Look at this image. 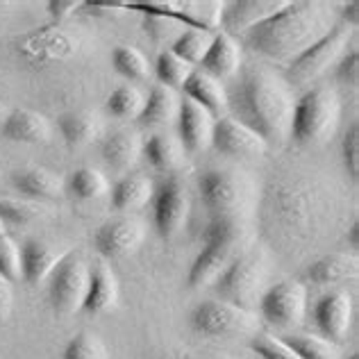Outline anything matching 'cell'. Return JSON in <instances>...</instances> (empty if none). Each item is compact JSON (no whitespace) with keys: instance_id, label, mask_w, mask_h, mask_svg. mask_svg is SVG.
I'll use <instances>...</instances> for the list:
<instances>
[{"instance_id":"6da1fadb","label":"cell","mask_w":359,"mask_h":359,"mask_svg":"<svg viewBox=\"0 0 359 359\" xmlns=\"http://www.w3.org/2000/svg\"><path fill=\"white\" fill-rule=\"evenodd\" d=\"M228 100L234 121L252 130L266 146L285 144L291 137L296 96L280 71L262 64L241 71Z\"/></svg>"},{"instance_id":"7a4b0ae2","label":"cell","mask_w":359,"mask_h":359,"mask_svg":"<svg viewBox=\"0 0 359 359\" xmlns=\"http://www.w3.org/2000/svg\"><path fill=\"white\" fill-rule=\"evenodd\" d=\"M337 25L332 5L316 0H298L280 9L269 21L243 36V43L264 60L276 64H289Z\"/></svg>"},{"instance_id":"3957f363","label":"cell","mask_w":359,"mask_h":359,"mask_svg":"<svg viewBox=\"0 0 359 359\" xmlns=\"http://www.w3.org/2000/svg\"><path fill=\"white\" fill-rule=\"evenodd\" d=\"M264 225L282 239H307L325 219V203L318 189L296 177L273 182L264 196Z\"/></svg>"},{"instance_id":"277c9868","label":"cell","mask_w":359,"mask_h":359,"mask_svg":"<svg viewBox=\"0 0 359 359\" xmlns=\"http://www.w3.org/2000/svg\"><path fill=\"white\" fill-rule=\"evenodd\" d=\"M341 121V98L334 87H314L296 100L291 139L300 146L325 144Z\"/></svg>"},{"instance_id":"5b68a950","label":"cell","mask_w":359,"mask_h":359,"mask_svg":"<svg viewBox=\"0 0 359 359\" xmlns=\"http://www.w3.org/2000/svg\"><path fill=\"white\" fill-rule=\"evenodd\" d=\"M198 191L205 207L214 216H239L245 219L255 205L252 180L232 168H210L198 177Z\"/></svg>"},{"instance_id":"8992f818","label":"cell","mask_w":359,"mask_h":359,"mask_svg":"<svg viewBox=\"0 0 359 359\" xmlns=\"http://www.w3.org/2000/svg\"><path fill=\"white\" fill-rule=\"evenodd\" d=\"M269 280V262L262 250L245 248L237 259H234L223 276L214 282V291L223 302H230L234 307L250 309L255 302H259L266 289Z\"/></svg>"},{"instance_id":"52a82bcc","label":"cell","mask_w":359,"mask_h":359,"mask_svg":"<svg viewBox=\"0 0 359 359\" xmlns=\"http://www.w3.org/2000/svg\"><path fill=\"white\" fill-rule=\"evenodd\" d=\"M353 34H355V27L346 23H337L323 39H318L311 48L298 55L294 62H289L285 66V71H282V78L289 82L291 89L314 84L318 78H323L334 64L341 62Z\"/></svg>"},{"instance_id":"ba28073f","label":"cell","mask_w":359,"mask_h":359,"mask_svg":"<svg viewBox=\"0 0 359 359\" xmlns=\"http://www.w3.org/2000/svg\"><path fill=\"white\" fill-rule=\"evenodd\" d=\"M189 323L203 337H239L255 332L257 316L250 309L234 307L230 302L205 300L194 307Z\"/></svg>"},{"instance_id":"9c48e42d","label":"cell","mask_w":359,"mask_h":359,"mask_svg":"<svg viewBox=\"0 0 359 359\" xmlns=\"http://www.w3.org/2000/svg\"><path fill=\"white\" fill-rule=\"evenodd\" d=\"M89 287V264L80 255L66 252L64 259L57 264V269L50 276L48 298L53 309L60 316H71L80 311L84 305Z\"/></svg>"},{"instance_id":"30bf717a","label":"cell","mask_w":359,"mask_h":359,"mask_svg":"<svg viewBox=\"0 0 359 359\" xmlns=\"http://www.w3.org/2000/svg\"><path fill=\"white\" fill-rule=\"evenodd\" d=\"M259 314L276 327L300 325L307 314V287L298 280H282L259 298Z\"/></svg>"},{"instance_id":"8fae6325","label":"cell","mask_w":359,"mask_h":359,"mask_svg":"<svg viewBox=\"0 0 359 359\" xmlns=\"http://www.w3.org/2000/svg\"><path fill=\"white\" fill-rule=\"evenodd\" d=\"M189 212H191V198L187 184L177 175L164 180L153 196V223L159 237H177L189 221Z\"/></svg>"},{"instance_id":"7c38bea8","label":"cell","mask_w":359,"mask_h":359,"mask_svg":"<svg viewBox=\"0 0 359 359\" xmlns=\"http://www.w3.org/2000/svg\"><path fill=\"white\" fill-rule=\"evenodd\" d=\"M144 239H146V225L139 219L121 216V219H111L100 225L96 230V237H93V245H96V250L102 257L121 259L137 252Z\"/></svg>"},{"instance_id":"4fadbf2b","label":"cell","mask_w":359,"mask_h":359,"mask_svg":"<svg viewBox=\"0 0 359 359\" xmlns=\"http://www.w3.org/2000/svg\"><path fill=\"white\" fill-rule=\"evenodd\" d=\"M248 243H223V241H207L203 250L198 252L191 269H189L187 285L191 289H203L214 285L223 276V271L239 257Z\"/></svg>"},{"instance_id":"5bb4252c","label":"cell","mask_w":359,"mask_h":359,"mask_svg":"<svg viewBox=\"0 0 359 359\" xmlns=\"http://www.w3.org/2000/svg\"><path fill=\"white\" fill-rule=\"evenodd\" d=\"M289 0H237V3H225L221 16V32L230 36H245L252 27L269 21L280 9H285Z\"/></svg>"},{"instance_id":"9a60e30c","label":"cell","mask_w":359,"mask_h":359,"mask_svg":"<svg viewBox=\"0 0 359 359\" xmlns=\"http://www.w3.org/2000/svg\"><path fill=\"white\" fill-rule=\"evenodd\" d=\"M212 146L225 157H259L266 153V144L255 135L252 130L241 126L239 121L230 116H223L214 121V132H212Z\"/></svg>"},{"instance_id":"2e32d148","label":"cell","mask_w":359,"mask_h":359,"mask_svg":"<svg viewBox=\"0 0 359 359\" xmlns=\"http://www.w3.org/2000/svg\"><path fill=\"white\" fill-rule=\"evenodd\" d=\"M353 314H355V305H353L351 294H348V291H330L327 296H323L316 302L314 320L323 339L337 344V341H341L348 334V330H351Z\"/></svg>"},{"instance_id":"e0dca14e","label":"cell","mask_w":359,"mask_h":359,"mask_svg":"<svg viewBox=\"0 0 359 359\" xmlns=\"http://www.w3.org/2000/svg\"><path fill=\"white\" fill-rule=\"evenodd\" d=\"M177 132L180 144L184 146L189 153H201V150L212 146V132H214V116L205 111L194 100H180L177 111Z\"/></svg>"},{"instance_id":"ac0fdd59","label":"cell","mask_w":359,"mask_h":359,"mask_svg":"<svg viewBox=\"0 0 359 359\" xmlns=\"http://www.w3.org/2000/svg\"><path fill=\"white\" fill-rule=\"evenodd\" d=\"M241 62H243V50H241L239 39H234V36L225 32H216L210 50H207V55L198 66H201L203 73L223 82V80L234 78V75H239Z\"/></svg>"},{"instance_id":"d6986e66","label":"cell","mask_w":359,"mask_h":359,"mask_svg":"<svg viewBox=\"0 0 359 359\" xmlns=\"http://www.w3.org/2000/svg\"><path fill=\"white\" fill-rule=\"evenodd\" d=\"M184 93L189 100H194L196 105H201L205 111L219 121L230 111V100H228V89L223 87L219 80H214L212 75L203 73L201 69H196L189 80L184 82Z\"/></svg>"},{"instance_id":"ffe728a7","label":"cell","mask_w":359,"mask_h":359,"mask_svg":"<svg viewBox=\"0 0 359 359\" xmlns=\"http://www.w3.org/2000/svg\"><path fill=\"white\" fill-rule=\"evenodd\" d=\"M118 280L114 276L107 264L96 262L93 266H89V287L87 296H84L82 309L87 314H105V311L114 309L118 302Z\"/></svg>"},{"instance_id":"44dd1931","label":"cell","mask_w":359,"mask_h":359,"mask_svg":"<svg viewBox=\"0 0 359 359\" xmlns=\"http://www.w3.org/2000/svg\"><path fill=\"white\" fill-rule=\"evenodd\" d=\"M3 137L16 144H43L50 139V123L32 109H14L3 118Z\"/></svg>"},{"instance_id":"7402d4cb","label":"cell","mask_w":359,"mask_h":359,"mask_svg":"<svg viewBox=\"0 0 359 359\" xmlns=\"http://www.w3.org/2000/svg\"><path fill=\"white\" fill-rule=\"evenodd\" d=\"M64 255L66 252H57L53 245L39 239H27L21 248V278L27 285H39V282L53 276V271L57 269Z\"/></svg>"},{"instance_id":"603a6c76","label":"cell","mask_w":359,"mask_h":359,"mask_svg":"<svg viewBox=\"0 0 359 359\" xmlns=\"http://www.w3.org/2000/svg\"><path fill=\"white\" fill-rule=\"evenodd\" d=\"M155 196L153 180L144 173H132L121 177L111 189V207L116 212H137L146 207Z\"/></svg>"},{"instance_id":"cb8c5ba5","label":"cell","mask_w":359,"mask_h":359,"mask_svg":"<svg viewBox=\"0 0 359 359\" xmlns=\"http://www.w3.org/2000/svg\"><path fill=\"white\" fill-rule=\"evenodd\" d=\"M307 278L316 287H330L357 280V259L346 252L325 255V257L316 259L307 269Z\"/></svg>"},{"instance_id":"d4e9b609","label":"cell","mask_w":359,"mask_h":359,"mask_svg":"<svg viewBox=\"0 0 359 359\" xmlns=\"http://www.w3.org/2000/svg\"><path fill=\"white\" fill-rule=\"evenodd\" d=\"M141 155H144V141H141L137 132L130 130L114 132L102 144V159L114 171H128L139 162Z\"/></svg>"},{"instance_id":"484cf974","label":"cell","mask_w":359,"mask_h":359,"mask_svg":"<svg viewBox=\"0 0 359 359\" xmlns=\"http://www.w3.org/2000/svg\"><path fill=\"white\" fill-rule=\"evenodd\" d=\"M12 184L16 191L27 198H41V201H53L64 194V180L48 171V168H25V171L12 173Z\"/></svg>"},{"instance_id":"4316f807","label":"cell","mask_w":359,"mask_h":359,"mask_svg":"<svg viewBox=\"0 0 359 359\" xmlns=\"http://www.w3.org/2000/svg\"><path fill=\"white\" fill-rule=\"evenodd\" d=\"M144 155L150 162V166L162 173H171L184 162V146L173 135H153L144 144Z\"/></svg>"},{"instance_id":"83f0119b","label":"cell","mask_w":359,"mask_h":359,"mask_svg":"<svg viewBox=\"0 0 359 359\" xmlns=\"http://www.w3.org/2000/svg\"><path fill=\"white\" fill-rule=\"evenodd\" d=\"M62 137L73 148L87 146L100 135V121L91 111H66L57 121Z\"/></svg>"},{"instance_id":"f1b7e54d","label":"cell","mask_w":359,"mask_h":359,"mask_svg":"<svg viewBox=\"0 0 359 359\" xmlns=\"http://www.w3.org/2000/svg\"><path fill=\"white\" fill-rule=\"evenodd\" d=\"M180 111V98L175 96V91L166 89V87H155L153 91L148 93V98L144 102V111H141L139 121L144 126H166L177 118Z\"/></svg>"},{"instance_id":"f546056e","label":"cell","mask_w":359,"mask_h":359,"mask_svg":"<svg viewBox=\"0 0 359 359\" xmlns=\"http://www.w3.org/2000/svg\"><path fill=\"white\" fill-rule=\"evenodd\" d=\"M214 39V32H205V30H196V27H187V30L177 36L173 46L168 50L177 55L180 60H184L187 64H191L194 69L203 62Z\"/></svg>"},{"instance_id":"4dcf8cb0","label":"cell","mask_w":359,"mask_h":359,"mask_svg":"<svg viewBox=\"0 0 359 359\" xmlns=\"http://www.w3.org/2000/svg\"><path fill=\"white\" fill-rule=\"evenodd\" d=\"M207 241L248 243V223L239 216H214L203 232V243Z\"/></svg>"},{"instance_id":"1f68e13d","label":"cell","mask_w":359,"mask_h":359,"mask_svg":"<svg viewBox=\"0 0 359 359\" xmlns=\"http://www.w3.org/2000/svg\"><path fill=\"white\" fill-rule=\"evenodd\" d=\"M285 344L298 355V359H339V346L318 334H291L282 337Z\"/></svg>"},{"instance_id":"d6a6232c","label":"cell","mask_w":359,"mask_h":359,"mask_svg":"<svg viewBox=\"0 0 359 359\" xmlns=\"http://www.w3.org/2000/svg\"><path fill=\"white\" fill-rule=\"evenodd\" d=\"M111 64H114L116 73L130 82H141L150 75L148 57L135 46H118L111 55Z\"/></svg>"},{"instance_id":"836d02e7","label":"cell","mask_w":359,"mask_h":359,"mask_svg":"<svg viewBox=\"0 0 359 359\" xmlns=\"http://www.w3.org/2000/svg\"><path fill=\"white\" fill-rule=\"evenodd\" d=\"M196 69L191 64H187L184 60H180L177 55H173L171 50H164L159 53V57L155 62V75L157 80L162 82V87L166 89H182L184 82L189 80Z\"/></svg>"},{"instance_id":"e575fe53","label":"cell","mask_w":359,"mask_h":359,"mask_svg":"<svg viewBox=\"0 0 359 359\" xmlns=\"http://www.w3.org/2000/svg\"><path fill=\"white\" fill-rule=\"evenodd\" d=\"M144 93L132 84L126 87H118L116 91H111V96L107 98V111L116 118H130V121H139L141 111H144Z\"/></svg>"},{"instance_id":"d590c367","label":"cell","mask_w":359,"mask_h":359,"mask_svg":"<svg viewBox=\"0 0 359 359\" xmlns=\"http://www.w3.org/2000/svg\"><path fill=\"white\" fill-rule=\"evenodd\" d=\"M69 187L75 196L82 198V201H96V198L107 194L109 182L100 171H96V168L82 166L78 171H73V175L69 180Z\"/></svg>"},{"instance_id":"8d00e7d4","label":"cell","mask_w":359,"mask_h":359,"mask_svg":"<svg viewBox=\"0 0 359 359\" xmlns=\"http://www.w3.org/2000/svg\"><path fill=\"white\" fill-rule=\"evenodd\" d=\"M62 359H109V355L105 344L100 341V337L91 332H80L66 344Z\"/></svg>"},{"instance_id":"74e56055","label":"cell","mask_w":359,"mask_h":359,"mask_svg":"<svg viewBox=\"0 0 359 359\" xmlns=\"http://www.w3.org/2000/svg\"><path fill=\"white\" fill-rule=\"evenodd\" d=\"M250 348L257 357L262 359H298V355L291 351V348L285 344V339L280 337H273V334H252L250 339Z\"/></svg>"},{"instance_id":"f35d334b","label":"cell","mask_w":359,"mask_h":359,"mask_svg":"<svg viewBox=\"0 0 359 359\" xmlns=\"http://www.w3.org/2000/svg\"><path fill=\"white\" fill-rule=\"evenodd\" d=\"M0 276L7 282L21 280V248L7 234L0 237Z\"/></svg>"},{"instance_id":"ab89813d","label":"cell","mask_w":359,"mask_h":359,"mask_svg":"<svg viewBox=\"0 0 359 359\" xmlns=\"http://www.w3.org/2000/svg\"><path fill=\"white\" fill-rule=\"evenodd\" d=\"M39 207L21 201H0V221L5 225H27L39 216Z\"/></svg>"},{"instance_id":"60d3db41","label":"cell","mask_w":359,"mask_h":359,"mask_svg":"<svg viewBox=\"0 0 359 359\" xmlns=\"http://www.w3.org/2000/svg\"><path fill=\"white\" fill-rule=\"evenodd\" d=\"M341 157H344L346 173L353 180H357L359 177V123H353L344 135Z\"/></svg>"},{"instance_id":"b9f144b4","label":"cell","mask_w":359,"mask_h":359,"mask_svg":"<svg viewBox=\"0 0 359 359\" xmlns=\"http://www.w3.org/2000/svg\"><path fill=\"white\" fill-rule=\"evenodd\" d=\"M337 75L348 87H357L359 84V50L357 48L346 53L341 62L337 64Z\"/></svg>"},{"instance_id":"7bdbcfd3","label":"cell","mask_w":359,"mask_h":359,"mask_svg":"<svg viewBox=\"0 0 359 359\" xmlns=\"http://www.w3.org/2000/svg\"><path fill=\"white\" fill-rule=\"evenodd\" d=\"M12 305H14V291H12V282H7L0 276V323H5L12 314Z\"/></svg>"},{"instance_id":"ee69618b","label":"cell","mask_w":359,"mask_h":359,"mask_svg":"<svg viewBox=\"0 0 359 359\" xmlns=\"http://www.w3.org/2000/svg\"><path fill=\"white\" fill-rule=\"evenodd\" d=\"M84 3L80 0H50L48 3V12L53 18H57V21H64V18H69L75 9H80Z\"/></svg>"},{"instance_id":"f6af8a7d","label":"cell","mask_w":359,"mask_h":359,"mask_svg":"<svg viewBox=\"0 0 359 359\" xmlns=\"http://www.w3.org/2000/svg\"><path fill=\"white\" fill-rule=\"evenodd\" d=\"M341 18H344L341 23L351 25V27H357V25H359V3H357V0H353V3H348V5L344 7Z\"/></svg>"},{"instance_id":"bcb514c9","label":"cell","mask_w":359,"mask_h":359,"mask_svg":"<svg viewBox=\"0 0 359 359\" xmlns=\"http://www.w3.org/2000/svg\"><path fill=\"white\" fill-rule=\"evenodd\" d=\"M346 239H348V245H351L353 250H357V248H359V223H357V221L351 225V230H348Z\"/></svg>"},{"instance_id":"7dc6e473","label":"cell","mask_w":359,"mask_h":359,"mask_svg":"<svg viewBox=\"0 0 359 359\" xmlns=\"http://www.w3.org/2000/svg\"><path fill=\"white\" fill-rule=\"evenodd\" d=\"M7 232V225L3 223V221H0V237H3V234Z\"/></svg>"},{"instance_id":"c3c4849f","label":"cell","mask_w":359,"mask_h":359,"mask_svg":"<svg viewBox=\"0 0 359 359\" xmlns=\"http://www.w3.org/2000/svg\"><path fill=\"white\" fill-rule=\"evenodd\" d=\"M348 359H359V355L355 353V355H351V357H348Z\"/></svg>"},{"instance_id":"681fc988","label":"cell","mask_w":359,"mask_h":359,"mask_svg":"<svg viewBox=\"0 0 359 359\" xmlns=\"http://www.w3.org/2000/svg\"><path fill=\"white\" fill-rule=\"evenodd\" d=\"M0 116H3V109H0Z\"/></svg>"}]
</instances>
